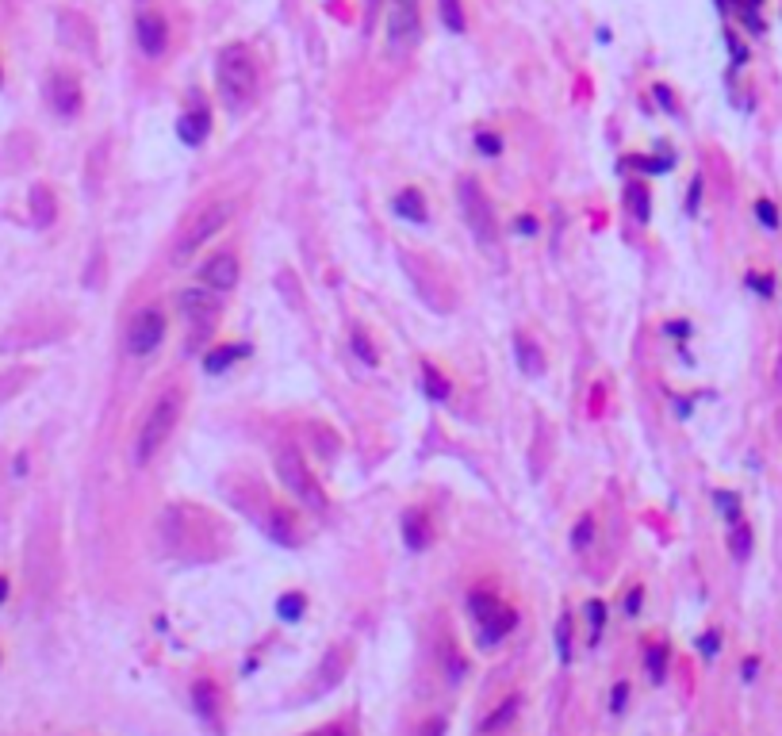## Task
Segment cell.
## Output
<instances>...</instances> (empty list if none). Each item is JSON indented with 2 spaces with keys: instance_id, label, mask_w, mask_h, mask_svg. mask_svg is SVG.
<instances>
[{
  "instance_id": "cell-1",
  "label": "cell",
  "mask_w": 782,
  "mask_h": 736,
  "mask_svg": "<svg viewBox=\"0 0 782 736\" xmlns=\"http://www.w3.org/2000/svg\"><path fill=\"white\" fill-rule=\"evenodd\" d=\"M215 88H219V100L226 112H245L257 100V88H261L257 58L238 42L226 46L219 61H215Z\"/></svg>"
},
{
  "instance_id": "cell-2",
  "label": "cell",
  "mask_w": 782,
  "mask_h": 736,
  "mask_svg": "<svg viewBox=\"0 0 782 736\" xmlns=\"http://www.w3.org/2000/svg\"><path fill=\"white\" fill-rule=\"evenodd\" d=\"M180 410H184V391L180 388H169L153 399V407L146 410L143 426H138V437H134V465H150L158 456L161 445L173 437V429L180 422Z\"/></svg>"
},
{
  "instance_id": "cell-3",
  "label": "cell",
  "mask_w": 782,
  "mask_h": 736,
  "mask_svg": "<svg viewBox=\"0 0 782 736\" xmlns=\"http://www.w3.org/2000/svg\"><path fill=\"white\" fill-rule=\"evenodd\" d=\"M230 215H235V199H215V204L199 207L192 219H189V226L180 230V238H177V245H173V261L192 257L199 245H207V238H215V235H219V230L230 223Z\"/></svg>"
},
{
  "instance_id": "cell-4",
  "label": "cell",
  "mask_w": 782,
  "mask_h": 736,
  "mask_svg": "<svg viewBox=\"0 0 782 736\" xmlns=\"http://www.w3.org/2000/svg\"><path fill=\"white\" fill-rule=\"evenodd\" d=\"M422 39V5L419 0H388L383 15V46L388 54H410Z\"/></svg>"
},
{
  "instance_id": "cell-5",
  "label": "cell",
  "mask_w": 782,
  "mask_h": 736,
  "mask_svg": "<svg viewBox=\"0 0 782 736\" xmlns=\"http://www.w3.org/2000/svg\"><path fill=\"white\" fill-rule=\"evenodd\" d=\"M456 199H460V211H465V223L475 235V242H480V245H495L499 242V219H495V207H491L487 192L472 177H465V180L456 184Z\"/></svg>"
},
{
  "instance_id": "cell-6",
  "label": "cell",
  "mask_w": 782,
  "mask_h": 736,
  "mask_svg": "<svg viewBox=\"0 0 782 736\" xmlns=\"http://www.w3.org/2000/svg\"><path fill=\"white\" fill-rule=\"evenodd\" d=\"M276 472H281V480H284L291 499H299L303 506H311V511H322V506H327V495H322V487L311 475V468H307V460L299 456V449L284 445V449L276 453Z\"/></svg>"
},
{
  "instance_id": "cell-7",
  "label": "cell",
  "mask_w": 782,
  "mask_h": 736,
  "mask_svg": "<svg viewBox=\"0 0 782 736\" xmlns=\"http://www.w3.org/2000/svg\"><path fill=\"white\" fill-rule=\"evenodd\" d=\"M165 330H169V322H165L161 307H143L127 327V353L131 357H150L165 342Z\"/></svg>"
},
{
  "instance_id": "cell-8",
  "label": "cell",
  "mask_w": 782,
  "mask_h": 736,
  "mask_svg": "<svg viewBox=\"0 0 782 736\" xmlns=\"http://www.w3.org/2000/svg\"><path fill=\"white\" fill-rule=\"evenodd\" d=\"M42 92H46V107H51L54 115H61V119H73L77 112H81V104H85L81 81H77V73H69V69H51L46 73Z\"/></svg>"
},
{
  "instance_id": "cell-9",
  "label": "cell",
  "mask_w": 782,
  "mask_h": 736,
  "mask_svg": "<svg viewBox=\"0 0 782 736\" xmlns=\"http://www.w3.org/2000/svg\"><path fill=\"white\" fill-rule=\"evenodd\" d=\"M196 276H199V284L211 288V291H230V288H238L242 261H238L235 250H215V253H207L204 261H199Z\"/></svg>"
},
{
  "instance_id": "cell-10",
  "label": "cell",
  "mask_w": 782,
  "mask_h": 736,
  "mask_svg": "<svg viewBox=\"0 0 782 736\" xmlns=\"http://www.w3.org/2000/svg\"><path fill=\"white\" fill-rule=\"evenodd\" d=\"M134 42L146 58H161L169 51V23L158 12H138L134 20Z\"/></svg>"
},
{
  "instance_id": "cell-11",
  "label": "cell",
  "mask_w": 782,
  "mask_h": 736,
  "mask_svg": "<svg viewBox=\"0 0 782 736\" xmlns=\"http://www.w3.org/2000/svg\"><path fill=\"white\" fill-rule=\"evenodd\" d=\"M514 625H518V613L511 606H499L487 621H480V633H475V640H480V649H495V644L511 633Z\"/></svg>"
},
{
  "instance_id": "cell-12",
  "label": "cell",
  "mask_w": 782,
  "mask_h": 736,
  "mask_svg": "<svg viewBox=\"0 0 782 736\" xmlns=\"http://www.w3.org/2000/svg\"><path fill=\"white\" fill-rule=\"evenodd\" d=\"M207 131H211V115H207V107L196 100L189 112L177 119V134H180L189 146H196V143H204V138H207Z\"/></svg>"
},
{
  "instance_id": "cell-13",
  "label": "cell",
  "mask_w": 782,
  "mask_h": 736,
  "mask_svg": "<svg viewBox=\"0 0 782 736\" xmlns=\"http://www.w3.org/2000/svg\"><path fill=\"white\" fill-rule=\"evenodd\" d=\"M403 541L410 552H422V548H429V541H434V526H429V518L422 511L403 514Z\"/></svg>"
},
{
  "instance_id": "cell-14",
  "label": "cell",
  "mask_w": 782,
  "mask_h": 736,
  "mask_svg": "<svg viewBox=\"0 0 782 736\" xmlns=\"http://www.w3.org/2000/svg\"><path fill=\"white\" fill-rule=\"evenodd\" d=\"M391 211L407 223H426V196L419 189H403L391 196Z\"/></svg>"
},
{
  "instance_id": "cell-15",
  "label": "cell",
  "mask_w": 782,
  "mask_h": 736,
  "mask_svg": "<svg viewBox=\"0 0 782 736\" xmlns=\"http://www.w3.org/2000/svg\"><path fill=\"white\" fill-rule=\"evenodd\" d=\"M192 702H196V713L207 717L215 729H219V686H215L211 679H199L192 686Z\"/></svg>"
},
{
  "instance_id": "cell-16",
  "label": "cell",
  "mask_w": 782,
  "mask_h": 736,
  "mask_svg": "<svg viewBox=\"0 0 782 736\" xmlns=\"http://www.w3.org/2000/svg\"><path fill=\"white\" fill-rule=\"evenodd\" d=\"M514 357H518V364H521V373H526V376H541L545 373V353L537 349L533 337H526V334L514 337Z\"/></svg>"
},
{
  "instance_id": "cell-17",
  "label": "cell",
  "mask_w": 782,
  "mask_h": 736,
  "mask_svg": "<svg viewBox=\"0 0 782 736\" xmlns=\"http://www.w3.org/2000/svg\"><path fill=\"white\" fill-rule=\"evenodd\" d=\"M180 311L189 315L192 322H207L215 315V299L207 296V291H180Z\"/></svg>"
},
{
  "instance_id": "cell-18",
  "label": "cell",
  "mask_w": 782,
  "mask_h": 736,
  "mask_svg": "<svg viewBox=\"0 0 782 736\" xmlns=\"http://www.w3.org/2000/svg\"><path fill=\"white\" fill-rule=\"evenodd\" d=\"M238 357H242V345H235V342L215 345V349L204 353V368H207V373H226V368L235 364Z\"/></svg>"
},
{
  "instance_id": "cell-19",
  "label": "cell",
  "mask_w": 782,
  "mask_h": 736,
  "mask_svg": "<svg viewBox=\"0 0 782 736\" xmlns=\"http://www.w3.org/2000/svg\"><path fill=\"white\" fill-rule=\"evenodd\" d=\"M422 391H426L429 399H434V403H445V399L453 395V383L445 380L434 364H422Z\"/></svg>"
},
{
  "instance_id": "cell-20",
  "label": "cell",
  "mask_w": 782,
  "mask_h": 736,
  "mask_svg": "<svg viewBox=\"0 0 782 736\" xmlns=\"http://www.w3.org/2000/svg\"><path fill=\"white\" fill-rule=\"evenodd\" d=\"M729 548H732V557H736V560H744L748 552H751V529H748V521H744V518L729 521Z\"/></svg>"
},
{
  "instance_id": "cell-21",
  "label": "cell",
  "mask_w": 782,
  "mask_h": 736,
  "mask_svg": "<svg viewBox=\"0 0 782 736\" xmlns=\"http://www.w3.org/2000/svg\"><path fill=\"white\" fill-rule=\"evenodd\" d=\"M291 521H296V518H291L288 511H276V514H272V521L265 526L272 541H281V545H299V533H291Z\"/></svg>"
},
{
  "instance_id": "cell-22",
  "label": "cell",
  "mask_w": 782,
  "mask_h": 736,
  "mask_svg": "<svg viewBox=\"0 0 782 736\" xmlns=\"http://www.w3.org/2000/svg\"><path fill=\"white\" fill-rule=\"evenodd\" d=\"M441 5V23L453 31V35H465L468 31V20H465V5L460 0H437Z\"/></svg>"
},
{
  "instance_id": "cell-23",
  "label": "cell",
  "mask_w": 782,
  "mask_h": 736,
  "mask_svg": "<svg viewBox=\"0 0 782 736\" xmlns=\"http://www.w3.org/2000/svg\"><path fill=\"white\" fill-rule=\"evenodd\" d=\"M644 667H649V679L652 683H664V675H667V644H652V649L644 652Z\"/></svg>"
},
{
  "instance_id": "cell-24",
  "label": "cell",
  "mask_w": 782,
  "mask_h": 736,
  "mask_svg": "<svg viewBox=\"0 0 782 736\" xmlns=\"http://www.w3.org/2000/svg\"><path fill=\"white\" fill-rule=\"evenodd\" d=\"M518 705H521V698H506L495 713H491L487 721H483V732H495V729H502L506 721H514V713H518Z\"/></svg>"
},
{
  "instance_id": "cell-25",
  "label": "cell",
  "mask_w": 782,
  "mask_h": 736,
  "mask_svg": "<svg viewBox=\"0 0 782 736\" xmlns=\"http://www.w3.org/2000/svg\"><path fill=\"white\" fill-rule=\"evenodd\" d=\"M303 606H307V598H303L299 591H288V594L281 598V603H276V610H281V618H284V621H296L299 613H303Z\"/></svg>"
},
{
  "instance_id": "cell-26",
  "label": "cell",
  "mask_w": 782,
  "mask_h": 736,
  "mask_svg": "<svg viewBox=\"0 0 782 736\" xmlns=\"http://www.w3.org/2000/svg\"><path fill=\"white\" fill-rule=\"evenodd\" d=\"M475 150H480L483 158H499V153H502V138L495 131H475Z\"/></svg>"
},
{
  "instance_id": "cell-27",
  "label": "cell",
  "mask_w": 782,
  "mask_h": 736,
  "mask_svg": "<svg viewBox=\"0 0 782 736\" xmlns=\"http://www.w3.org/2000/svg\"><path fill=\"white\" fill-rule=\"evenodd\" d=\"M587 621H591V644H598V637H603V625H606V606L598 603V598H591V603H587Z\"/></svg>"
},
{
  "instance_id": "cell-28",
  "label": "cell",
  "mask_w": 782,
  "mask_h": 736,
  "mask_svg": "<svg viewBox=\"0 0 782 736\" xmlns=\"http://www.w3.org/2000/svg\"><path fill=\"white\" fill-rule=\"evenodd\" d=\"M31 204H35V215H39V223H51V215H54V196L46 192V189H35L31 192Z\"/></svg>"
},
{
  "instance_id": "cell-29",
  "label": "cell",
  "mask_w": 782,
  "mask_h": 736,
  "mask_svg": "<svg viewBox=\"0 0 782 736\" xmlns=\"http://www.w3.org/2000/svg\"><path fill=\"white\" fill-rule=\"evenodd\" d=\"M353 353H357V357H364L368 368H376V361H380V357H376V349H373V342H368L364 334H353Z\"/></svg>"
},
{
  "instance_id": "cell-30",
  "label": "cell",
  "mask_w": 782,
  "mask_h": 736,
  "mask_svg": "<svg viewBox=\"0 0 782 736\" xmlns=\"http://www.w3.org/2000/svg\"><path fill=\"white\" fill-rule=\"evenodd\" d=\"M756 215H759L763 226H771V230L778 226V207L771 204V199H756Z\"/></svg>"
},
{
  "instance_id": "cell-31",
  "label": "cell",
  "mask_w": 782,
  "mask_h": 736,
  "mask_svg": "<svg viewBox=\"0 0 782 736\" xmlns=\"http://www.w3.org/2000/svg\"><path fill=\"white\" fill-rule=\"evenodd\" d=\"M567 629H572V621L560 618V625H557V640H560V659H564V664L572 659V633H567Z\"/></svg>"
},
{
  "instance_id": "cell-32",
  "label": "cell",
  "mask_w": 782,
  "mask_h": 736,
  "mask_svg": "<svg viewBox=\"0 0 782 736\" xmlns=\"http://www.w3.org/2000/svg\"><path fill=\"white\" fill-rule=\"evenodd\" d=\"M591 533H594V521H591V518H583V521H579V529L572 533V545H575V548H583V545L591 541Z\"/></svg>"
},
{
  "instance_id": "cell-33",
  "label": "cell",
  "mask_w": 782,
  "mask_h": 736,
  "mask_svg": "<svg viewBox=\"0 0 782 736\" xmlns=\"http://www.w3.org/2000/svg\"><path fill=\"white\" fill-rule=\"evenodd\" d=\"M640 598H644V591H640V587H633V591L625 594V613H629V618H637V610H640Z\"/></svg>"
},
{
  "instance_id": "cell-34",
  "label": "cell",
  "mask_w": 782,
  "mask_h": 736,
  "mask_svg": "<svg viewBox=\"0 0 782 736\" xmlns=\"http://www.w3.org/2000/svg\"><path fill=\"white\" fill-rule=\"evenodd\" d=\"M748 284L756 288V291H763V296H771V291H775L771 281H763V272H751V276H748Z\"/></svg>"
},
{
  "instance_id": "cell-35",
  "label": "cell",
  "mask_w": 782,
  "mask_h": 736,
  "mask_svg": "<svg viewBox=\"0 0 782 736\" xmlns=\"http://www.w3.org/2000/svg\"><path fill=\"white\" fill-rule=\"evenodd\" d=\"M702 652L705 656H717V633H705L702 637Z\"/></svg>"
},
{
  "instance_id": "cell-36",
  "label": "cell",
  "mask_w": 782,
  "mask_h": 736,
  "mask_svg": "<svg viewBox=\"0 0 782 736\" xmlns=\"http://www.w3.org/2000/svg\"><path fill=\"white\" fill-rule=\"evenodd\" d=\"M613 710H618V713L625 710V683H621V686H613Z\"/></svg>"
},
{
  "instance_id": "cell-37",
  "label": "cell",
  "mask_w": 782,
  "mask_h": 736,
  "mask_svg": "<svg viewBox=\"0 0 782 736\" xmlns=\"http://www.w3.org/2000/svg\"><path fill=\"white\" fill-rule=\"evenodd\" d=\"M756 667H759L756 656H748V659H744V679H756Z\"/></svg>"
},
{
  "instance_id": "cell-38",
  "label": "cell",
  "mask_w": 782,
  "mask_h": 736,
  "mask_svg": "<svg viewBox=\"0 0 782 736\" xmlns=\"http://www.w3.org/2000/svg\"><path fill=\"white\" fill-rule=\"evenodd\" d=\"M441 729H445V721H441V717H437V721H429V725H426V736H441Z\"/></svg>"
},
{
  "instance_id": "cell-39",
  "label": "cell",
  "mask_w": 782,
  "mask_h": 736,
  "mask_svg": "<svg viewBox=\"0 0 782 736\" xmlns=\"http://www.w3.org/2000/svg\"><path fill=\"white\" fill-rule=\"evenodd\" d=\"M5 598H8V579L0 575V606H5Z\"/></svg>"
}]
</instances>
